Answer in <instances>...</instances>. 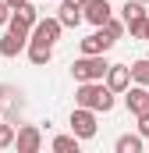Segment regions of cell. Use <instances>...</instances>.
<instances>
[{"mask_svg": "<svg viewBox=\"0 0 149 153\" xmlns=\"http://www.w3.org/2000/svg\"><path fill=\"white\" fill-rule=\"evenodd\" d=\"M74 103H78V107H89V111H96V114H110L114 103H117V93H114L107 82H78Z\"/></svg>", "mask_w": 149, "mask_h": 153, "instance_id": "1", "label": "cell"}, {"mask_svg": "<svg viewBox=\"0 0 149 153\" xmlns=\"http://www.w3.org/2000/svg\"><path fill=\"white\" fill-rule=\"evenodd\" d=\"M107 57L103 53H82L78 61H71V78L74 82H103L107 78Z\"/></svg>", "mask_w": 149, "mask_h": 153, "instance_id": "2", "label": "cell"}, {"mask_svg": "<svg viewBox=\"0 0 149 153\" xmlns=\"http://www.w3.org/2000/svg\"><path fill=\"white\" fill-rule=\"evenodd\" d=\"M121 14H124V25H128L131 39H146L149 11H146V4H142V0H124V4H121Z\"/></svg>", "mask_w": 149, "mask_h": 153, "instance_id": "3", "label": "cell"}, {"mask_svg": "<svg viewBox=\"0 0 149 153\" xmlns=\"http://www.w3.org/2000/svg\"><path fill=\"white\" fill-rule=\"evenodd\" d=\"M71 132L85 143V139H96V132H100V125H96V111H89V107H78L74 103V111H71Z\"/></svg>", "mask_w": 149, "mask_h": 153, "instance_id": "4", "label": "cell"}, {"mask_svg": "<svg viewBox=\"0 0 149 153\" xmlns=\"http://www.w3.org/2000/svg\"><path fill=\"white\" fill-rule=\"evenodd\" d=\"M14 146H18V153H39L43 150V128L39 125H18Z\"/></svg>", "mask_w": 149, "mask_h": 153, "instance_id": "5", "label": "cell"}, {"mask_svg": "<svg viewBox=\"0 0 149 153\" xmlns=\"http://www.w3.org/2000/svg\"><path fill=\"white\" fill-rule=\"evenodd\" d=\"M60 32H64V22H60V18H39L29 39H32V43H50V46H57Z\"/></svg>", "mask_w": 149, "mask_h": 153, "instance_id": "6", "label": "cell"}, {"mask_svg": "<svg viewBox=\"0 0 149 153\" xmlns=\"http://www.w3.org/2000/svg\"><path fill=\"white\" fill-rule=\"evenodd\" d=\"M124 107H128V114H135V117H142L149 114V85H128V93H124Z\"/></svg>", "mask_w": 149, "mask_h": 153, "instance_id": "7", "label": "cell"}, {"mask_svg": "<svg viewBox=\"0 0 149 153\" xmlns=\"http://www.w3.org/2000/svg\"><path fill=\"white\" fill-rule=\"evenodd\" d=\"M114 43H117V39H114L110 32L100 25L92 36H85L82 43H78V50H82V53H107V50H114Z\"/></svg>", "mask_w": 149, "mask_h": 153, "instance_id": "8", "label": "cell"}, {"mask_svg": "<svg viewBox=\"0 0 149 153\" xmlns=\"http://www.w3.org/2000/svg\"><path fill=\"white\" fill-rule=\"evenodd\" d=\"M103 82L110 85L117 96H124V93H128V85L135 82V78H131V64H110V68H107V78H103Z\"/></svg>", "mask_w": 149, "mask_h": 153, "instance_id": "9", "label": "cell"}, {"mask_svg": "<svg viewBox=\"0 0 149 153\" xmlns=\"http://www.w3.org/2000/svg\"><path fill=\"white\" fill-rule=\"evenodd\" d=\"M82 11H85V22H89V25H96V29H100V25H107V22L114 18V4H110V0H85V7H82Z\"/></svg>", "mask_w": 149, "mask_h": 153, "instance_id": "10", "label": "cell"}, {"mask_svg": "<svg viewBox=\"0 0 149 153\" xmlns=\"http://www.w3.org/2000/svg\"><path fill=\"white\" fill-rule=\"evenodd\" d=\"M25 46H29V36H18V32L7 29V32L0 36V57H18Z\"/></svg>", "mask_w": 149, "mask_h": 153, "instance_id": "11", "label": "cell"}, {"mask_svg": "<svg viewBox=\"0 0 149 153\" xmlns=\"http://www.w3.org/2000/svg\"><path fill=\"white\" fill-rule=\"evenodd\" d=\"M25 53H29V61H32L36 68H46V64L53 61V46H50V43H32V39H29Z\"/></svg>", "mask_w": 149, "mask_h": 153, "instance_id": "12", "label": "cell"}, {"mask_svg": "<svg viewBox=\"0 0 149 153\" xmlns=\"http://www.w3.org/2000/svg\"><path fill=\"white\" fill-rule=\"evenodd\" d=\"M57 18L64 22V29H78V25L85 22V11H82V7H74V4H64V0H60V11H57Z\"/></svg>", "mask_w": 149, "mask_h": 153, "instance_id": "13", "label": "cell"}, {"mask_svg": "<svg viewBox=\"0 0 149 153\" xmlns=\"http://www.w3.org/2000/svg\"><path fill=\"white\" fill-rule=\"evenodd\" d=\"M114 150L117 153H142L146 150V135H117V143H114Z\"/></svg>", "mask_w": 149, "mask_h": 153, "instance_id": "14", "label": "cell"}, {"mask_svg": "<svg viewBox=\"0 0 149 153\" xmlns=\"http://www.w3.org/2000/svg\"><path fill=\"white\" fill-rule=\"evenodd\" d=\"M78 146H82V139H78L74 132H68V135H53V143H50L53 153H78Z\"/></svg>", "mask_w": 149, "mask_h": 153, "instance_id": "15", "label": "cell"}, {"mask_svg": "<svg viewBox=\"0 0 149 153\" xmlns=\"http://www.w3.org/2000/svg\"><path fill=\"white\" fill-rule=\"evenodd\" d=\"M14 18H18V22H25L29 29H36V22H39V7L32 4V0H25L21 7H14Z\"/></svg>", "mask_w": 149, "mask_h": 153, "instance_id": "16", "label": "cell"}, {"mask_svg": "<svg viewBox=\"0 0 149 153\" xmlns=\"http://www.w3.org/2000/svg\"><path fill=\"white\" fill-rule=\"evenodd\" d=\"M131 78H135L139 85H149V57H139V61L131 64Z\"/></svg>", "mask_w": 149, "mask_h": 153, "instance_id": "17", "label": "cell"}, {"mask_svg": "<svg viewBox=\"0 0 149 153\" xmlns=\"http://www.w3.org/2000/svg\"><path fill=\"white\" fill-rule=\"evenodd\" d=\"M14 135H18V128H14V125H7V121H0V150L14 146Z\"/></svg>", "mask_w": 149, "mask_h": 153, "instance_id": "18", "label": "cell"}, {"mask_svg": "<svg viewBox=\"0 0 149 153\" xmlns=\"http://www.w3.org/2000/svg\"><path fill=\"white\" fill-rule=\"evenodd\" d=\"M103 29H107V32H110L114 39H121V36H124V32H128V25H124V18H110V22H107Z\"/></svg>", "mask_w": 149, "mask_h": 153, "instance_id": "19", "label": "cell"}, {"mask_svg": "<svg viewBox=\"0 0 149 153\" xmlns=\"http://www.w3.org/2000/svg\"><path fill=\"white\" fill-rule=\"evenodd\" d=\"M11 14H14V7H11L7 0H0V29H7V22H11Z\"/></svg>", "mask_w": 149, "mask_h": 153, "instance_id": "20", "label": "cell"}, {"mask_svg": "<svg viewBox=\"0 0 149 153\" xmlns=\"http://www.w3.org/2000/svg\"><path fill=\"white\" fill-rule=\"evenodd\" d=\"M139 135H146V139H149V114L139 117Z\"/></svg>", "mask_w": 149, "mask_h": 153, "instance_id": "21", "label": "cell"}, {"mask_svg": "<svg viewBox=\"0 0 149 153\" xmlns=\"http://www.w3.org/2000/svg\"><path fill=\"white\" fill-rule=\"evenodd\" d=\"M64 4H74V7H85V0H64Z\"/></svg>", "mask_w": 149, "mask_h": 153, "instance_id": "22", "label": "cell"}, {"mask_svg": "<svg viewBox=\"0 0 149 153\" xmlns=\"http://www.w3.org/2000/svg\"><path fill=\"white\" fill-rule=\"evenodd\" d=\"M7 4H11V7H21V4H25V0H7Z\"/></svg>", "mask_w": 149, "mask_h": 153, "instance_id": "23", "label": "cell"}, {"mask_svg": "<svg viewBox=\"0 0 149 153\" xmlns=\"http://www.w3.org/2000/svg\"><path fill=\"white\" fill-rule=\"evenodd\" d=\"M146 39H149V22H146Z\"/></svg>", "mask_w": 149, "mask_h": 153, "instance_id": "24", "label": "cell"}, {"mask_svg": "<svg viewBox=\"0 0 149 153\" xmlns=\"http://www.w3.org/2000/svg\"><path fill=\"white\" fill-rule=\"evenodd\" d=\"M146 153H149V139H146Z\"/></svg>", "mask_w": 149, "mask_h": 153, "instance_id": "25", "label": "cell"}, {"mask_svg": "<svg viewBox=\"0 0 149 153\" xmlns=\"http://www.w3.org/2000/svg\"><path fill=\"white\" fill-rule=\"evenodd\" d=\"M0 96H4V85H0Z\"/></svg>", "mask_w": 149, "mask_h": 153, "instance_id": "26", "label": "cell"}, {"mask_svg": "<svg viewBox=\"0 0 149 153\" xmlns=\"http://www.w3.org/2000/svg\"><path fill=\"white\" fill-rule=\"evenodd\" d=\"M0 121H4V111H0Z\"/></svg>", "mask_w": 149, "mask_h": 153, "instance_id": "27", "label": "cell"}, {"mask_svg": "<svg viewBox=\"0 0 149 153\" xmlns=\"http://www.w3.org/2000/svg\"><path fill=\"white\" fill-rule=\"evenodd\" d=\"M142 4H149V0H142Z\"/></svg>", "mask_w": 149, "mask_h": 153, "instance_id": "28", "label": "cell"}]
</instances>
